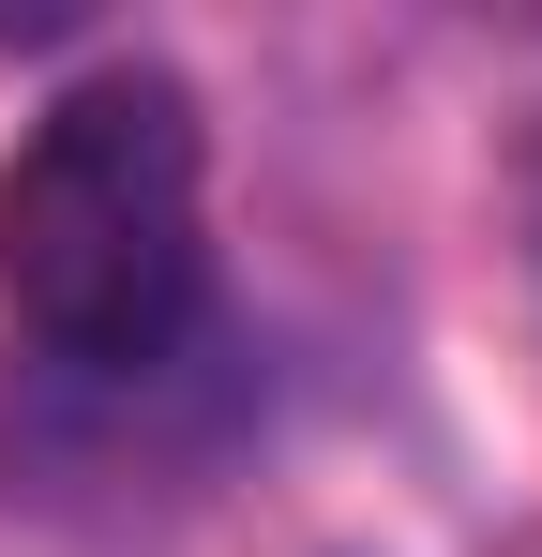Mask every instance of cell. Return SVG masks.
<instances>
[{"instance_id": "obj_1", "label": "cell", "mask_w": 542, "mask_h": 557, "mask_svg": "<svg viewBox=\"0 0 542 557\" xmlns=\"http://www.w3.org/2000/svg\"><path fill=\"white\" fill-rule=\"evenodd\" d=\"M0 317L61 376H167L211 317V136L167 61H106L0 166Z\"/></svg>"}]
</instances>
